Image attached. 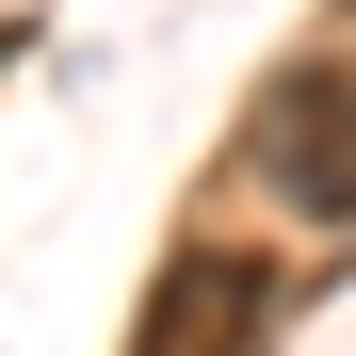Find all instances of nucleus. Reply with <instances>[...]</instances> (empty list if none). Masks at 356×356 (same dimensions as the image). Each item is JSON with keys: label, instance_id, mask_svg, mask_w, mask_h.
<instances>
[{"label": "nucleus", "instance_id": "nucleus-2", "mask_svg": "<svg viewBox=\"0 0 356 356\" xmlns=\"http://www.w3.org/2000/svg\"><path fill=\"white\" fill-rule=\"evenodd\" d=\"M259 178L308 227H356V65H291L259 97Z\"/></svg>", "mask_w": 356, "mask_h": 356}, {"label": "nucleus", "instance_id": "nucleus-1", "mask_svg": "<svg viewBox=\"0 0 356 356\" xmlns=\"http://www.w3.org/2000/svg\"><path fill=\"white\" fill-rule=\"evenodd\" d=\"M259 340H275V259H259V243H178V259L146 275L130 356H259Z\"/></svg>", "mask_w": 356, "mask_h": 356}]
</instances>
